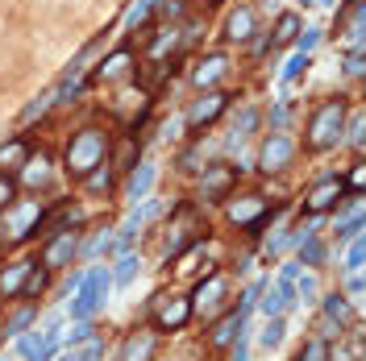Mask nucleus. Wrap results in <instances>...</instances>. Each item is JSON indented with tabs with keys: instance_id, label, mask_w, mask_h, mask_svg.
Listing matches in <instances>:
<instances>
[{
	"instance_id": "nucleus-1",
	"label": "nucleus",
	"mask_w": 366,
	"mask_h": 361,
	"mask_svg": "<svg viewBox=\"0 0 366 361\" xmlns=\"http://www.w3.org/2000/svg\"><path fill=\"white\" fill-rule=\"evenodd\" d=\"M104 154H108V133L104 129H79L67 142V170L75 179H83L92 167L104 162Z\"/></svg>"
},
{
	"instance_id": "nucleus-2",
	"label": "nucleus",
	"mask_w": 366,
	"mask_h": 361,
	"mask_svg": "<svg viewBox=\"0 0 366 361\" xmlns=\"http://www.w3.org/2000/svg\"><path fill=\"white\" fill-rule=\"evenodd\" d=\"M345 129V100H325L308 120V150H329L342 142Z\"/></svg>"
},
{
	"instance_id": "nucleus-3",
	"label": "nucleus",
	"mask_w": 366,
	"mask_h": 361,
	"mask_svg": "<svg viewBox=\"0 0 366 361\" xmlns=\"http://www.w3.org/2000/svg\"><path fill=\"white\" fill-rule=\"evenodd\" d=\"M108 287H113V274L104 266H96L92 274H83V283H79V291H75V299H71L75 320H92L100 312V303L108 299Z\"/></svg>"
},
{
	"instance_id": "nucleus-4",
	"label": "nucleus",
	"mask_w": 366,
	"mask_h": 361,
	"mask_svg": "<svg viewBox=\"0 0 366 361\" xmlns=\"http://www.w3.org/2000/svg\"><path fill=\"white\" fill-rule=\"evenodd\" d=\"M192 299H179V295H158V312H154V328L158 333H175V328H183L188 320H192Z\"/></svg>"
},
{
	"instance_id": "nucleus-5",
	"label": "nucleus",
	"mask_w": 366,
	"mask_h": 361,
	"mask_svg": "<svg viewBox=\"0 0 366 361\" xmlns=\"http://www.w3.org/2000/svg\"><path fill=\"white\" fill-rule=\"evenodd\" d=\"M233 183H238V167L217 162V167L204 170V179H200V199H204V204H213V199H229Z\"/></svg>"
},
{
	"instance_id": "nucleus-6",
	"label": "nucleus",
	"mask_w": 366,
	"mask_h": 361,
	"mask_svg": "<svg viewBox=\"0 0 366 361\" xmlns=\"http://www.w3.org/2000/svg\"><path fill=\"white\" fill-rule=\"evenodd\" d=\"M345 199V183L337 179V174H329V179H320L317 187L308 192V199H304V208L312 212V216H320V212H329V208H337Z\"/></svg>"
},
{
	"instance_id": "nucleus-7",
	"label": "nucleus",
	"mask_w": 366,
	"mask_h": 361,
	"mask_svg": "<svg viewBox=\"0 0 366 361\" xmlns=\"http://www.w3.org/2000/svg\"><path fill=\"white\" fill-rule=\"evenodd\" d=\"M79 253V237H75L71 229H63V233H54L46 241V249H42V266L46 270H59V266H67Z\"/></svg>"
},
{
	"instance_id": "nucleus-8",
	"label": "nucleus",
	"mask_w": 366,
	"mask_h": 361,
	"mask_svg": "<svg viewBox=\"0 0 366 361\" xmlns=\"http://www.w3.org/2000/svg\"><path fill=\"white\" fill-rule=\"evenodd\" d=\"M292 154H295V145L292 137H283V133H270L267 142H263V150H258V167L267 170H283L288 162H292Z\"/></svg>"
},
{
	"instance_id": "nucleus-9",
	"label": "nucleus",
	"mask_w": 366,
	"mask_h": 361,
	"mask_svg": "<svg viewBox=\"0 0 366 361\" xmlns=\"http://www.w3.org/2000/svg\"><path fill=\"white\" fill-rule=\"evenodd\" d=\"M225 108H229V96H225V92H204V96L188 108V125H192V129H200V125H213Z\"/></svg>"
},
{
	"instance_id": "nucleus-10",
	"label": "nucleus",
	"mask_w": 366,
	"mask_h": 361,
	"mask_svg": "<svg viewBox=\"0 0 366 361\" xmlns=\"http://www.w3.org/2000/svg\"><path fill=\"white\" fill-rule=\"evenodd\" d=\"M225 71H229V58H225V54H204L192 71V83L195 88H213Z\"/></svg>"
},
{
	"instance_id": "nucleus-11",
	"label": "nucleus",
	"mask_w": 366,
	"mask_h": 361,
	"mask_svg": "<svg viewBox=\"0 0 366 361\" xmlns=\"http://www.w3.org/2000/svg\"><path fill=\"white\" fill-rule=\"evenodd\" d=\"M267 216V204H263V195H245V199H233L229 204V220L233 224H254V220Z\"/></svg>"
},
{
	"instance_id": "nucleus-12",
	"label": "nucleus",
	"mask_w": 366,
	"mask_h": 361,
	"mask_svg": "<svg viewBox=\"0 0 366 361\" xmlns=\"http://www.w3.org/2000/svg\"><path fill=\"white\" fill-rule=\"evenodd\" d=\"M254 38V9H233L225 21V42H250Z\"/></svg>"
},
{
	"instance_id": "nucleus-13",
	"label": "nucleus",
	"mask_w": 366,
	"mask_h": 361,
	"mask_svg": "<svg viewBox=\"0 0 366 361\" xmlns=\"http://www.w3.org/2000/svg\"><path fill=\"white\" fill-rule=\"evenodd\" d=\"M220 295H225V274H208L200 287H195L192 295V308H200V312H208V308H217Z\"/></svg>"
},
{
	"instance_id": "nucleus-14",
	"label": "nucleus",
	"mask_w": 366,
	"mask_h": 361,
	"mask_svg": "<svg viewBox=\"0 0 366 361\" xmlns=\"http://www.w3.org/2000/svg\"><path fill=\"white\" fill-rule=\"evenodd\" d=\"M154 345H158L154 333H138V337H129L121 345V361H150L154 357Z\"/></svg>"
},
{
	"instance_id": "nucleus-15",
	"label": "nucleus",
	"mask_w": 366,
	"mask_h": 361,
	"mask_svg": "<svg viewBox=\"0 0 366 361\" xmlns=\"http://www.w3.org/2000/svg\"><path fill=\"white\" fill-rule=\"evenodd\" d=\"M242 324H245V312L238 308V312H229V315H220L217 324H213V345H229L233 337H242Z\"/></svg>"
},
{
	"instance_id": "nucleus-16",
	"label": "nucleus",
	"mask_w": 366,
	"mask_h": 361,
	"mask_svg": "<svg viewBox=\"0 0 366 361\" xmlns=\"http://www.w3.org/2000/svg\"><path fill=\"white\" fill-rule=\"evenodd\" d=\"M129 67H133V54H129V50H117L113 58H104V63H100L96 79H104V83H113V79H125V75H129Z\"/></svg>"
},
{
	"instance_id": "nucleus-17",
	"label": "nucleus",
	"mask_w": 366,
	"mask_h": 361,
	"mask_svg": "<svg viewBox=\"0 0 366 361\" xmlns=\"http://www.w3.org/2000/svg\"><path fill=\"white\" fill-rule=\"evenodd\" d=\"M38 220H42V204H25L17 220H13V237H34V229H38Z\"/></svg>"
},
{
	"instance_id": "nucleus-18",
	"label": "nucleus",
	"mask_w": 366,
	"mask_h": 361,
	"mask_svg": "<svg viewBox=\"0 0 366 361\" xmlns=\"http://www.w3.org/2000/svg\"><path fill=\"white\" fill-rule=\"evenodd\" d=\"M25 158H29V145L17 137V142H4L0 145V170H17L25 167Z\"/></svg>"
},
{
	"instance_id": "nucleus-19",
	"label": "nucleus",
	"mask_w": 366,
	"mask_h": 361,
	"mask_svg": "<svg viewBox=\"0 0 366 361\" xmlns=\"http://www.w3.org/2000/svg\"><path fill=\"white\" fill-rule=\"evenodd\" d=\"M29 270H34V262H17V266H9V270L0 274V295H17Z\"/></svg>"
},
{
	"instance_id": "nucleus-20",
	"label": "nucleus",
	"mask_w": 366,
	"mask_h": 361,
	"mask_svg": "<svg viewBox=\"0 0 366 361\" xmlns=\"http://www.w3.org/2000/svg\"><path fill=\"white\" fill-rule=\"evenodd\" d=\"M154 187V167L142 162V167L129 174V199H146V192Z\"/></svg>"
},
{
	"instance_id": "nucleus-21",
	"label": "nucleus",
	"mask_w": 366,
	"mask_h": 361,
	"mask_svg": "<svg viewBox=\"0 0 366 361\" xmlns=\"http://www.w3.org/2000/svg\"><path fill=\"white\" fill-rule=\"evenodd\" d=\"M295 33H300V17H295V13H283V17L275 21V46L295 42Z\"/></svg>"
},
{
	"instance_id": "nucleus-22",
	"label": "nucleus",
	"mask_w": 366,
	"mask_h": 361,
	"mask_svg": "<svg viewBox=\"0 0 366 361\" xmlns=\"http://www.w3.org/2000/svg\"><path fill=\"white\" fill-rule=\"evenodd\" d=\"M83 183H88V192H108V183H113V167L108 162H100L83 174Z\"/></svg>"
},
{
	"instance_id": "nucleus-23",
	"label": "nucleus",
	"mask_w": 366,
	"mask_h": 361,
	"mask_svg": "<svg viewBox=\"0 0 366 361\" xmlns=\"http://www.w3.org/2000/svg\"><path fill=\"white\" fill-rule=\"evenodd\" d=\"M283 333H288V324H283V315H270L267 328H263V349H275V345H283Z\"/></svg>"
},
{
	"instance_id": "nucleus-24",
	"label": "nucleus",
	"mask_w": 366,
	"mask_h": 361,
	"mask_svg": "<svg viewBox=\"0 0 366 361\" xmlns=\"http://www.w3.org/2000/svg\"><path fill=\"white\" fill-rule=\"evenodd\" d=\"M320 258H325V249H320V241L308 233V237L300 241V266H320Z\"/></svg>"
},
{
	"instance_id": "nucleus-25",
	"label": "nucleus",
	"mask_w": 366,
	"mask_h": 361,
	"mask_svg": "<svg viewBox=\"0 0 366 361\" xmlns=\"http://www.w3.org/2000/svg\"><path fill=\"white\" fill-rule=\"evenodd\" d=\"M42 291H46V270H29L17 295H21V299H34V295H42Z\"/></svg>"
},
{
	"instance_id": "nucleus-26",
	"label": "nucleus",
	"mask_w": 366,
	"mask_h": 361,
	"mask_svg": "<svg viewBox=\"0 0 366 361\" xmlns=\"http://www.w3.org/2000/svg\"><path fill=\"white\" fill-rule=\"evenodd\" d=\"M175 46H179V33H175V29H158V38L150 42V58H163V54L175 50Z\"/></svg>"
},
{
	"instance_id": "nucleus-27",
	"label": "nucleus",
	"mask_w": 366,
	"mask_h": 361,
	"mask_svg": "<svg viewBox=\"0 0 366 361\" xmlns=\"http://www.w3.org/2000/svg\"><path fill=\"white\" fill-rule=\"evenodd\" d=\"M46 167H50V162L42 158V154H38V158H25V179H29L34 187H38V183H46V174H50Z\"/></svg>"
},
{
	"instance_id": "nucleus-28",
	"label": "nucleus",
	"mask_w": 366,
	"mask_h": 361,
	"mask_svg": "<svg viewBox=\"0 0 366 361\" xmlns=\"http://www.w3.org/2000/svg\"><path fill=\"white\" fill-rule=\"evenodd\" d=\"M29 320H34V308H21V312L9 320V328H4V337H21L25 328H29Z\"/></svg>"
},
{
	"instance_id": "nucleus-29",
	"label": "nucleus",
	"mask_w": 366,
	"mask_h": 361,
	"mask_svg": "<svg viewBox=\"0 0 366 361\" xmlns=\"http://www.w3.org/2000/svg\"><path fill=\"white\" fill-rule=\"evenodd\" d=\"M295 361H329V345H325V340H308L304 353H300Z\"/></svg>"
},
{
	"instance_id": "nucleus-30",
	"label": "nucleus",
	"mask_w": 366,
	"mask_h": 361,
	"mask_svg": "<svg viewBox=\"0 0 366 361\" xmlns=\"http://www.w3.org/2000/svg\"><path fill=\"white\" fill-rule=\"evenodd\" d=\"M13 199H17V183H13L9 174H0V212H9Z\"/></svg>"
},
{
	"instance_id": "nucleus-31",
	"label": "nucleus",
	"mask_w": 366,
	"mask_h": 361,
	"mask_svg": "<svg viewBox=\"0 0 366 361\" xmlns=\"http://www.w3.org/2000/svg\"><path fill=\"white\" fill-rule=\"evenodd\" d=\"M258 125V113L254 108H242V117H238V129H233V137L242 142V137H250V129Z\"/></svg>"
},
{
	"instance_id": "nucleus-32",
	"label": "nucleus",
	"mask_w": 366,
	"mask_h": 361,
	"mask_svg": "<svg viewBox=\"0 0 366 361\" xmlns=\"http://www.w3.org/2000/svg\"><path fill=\"white\" fill-rule=\"evenodd\" d=\"M50 104H54V96H38V100H34V104H29V108L21 113V125H29V120H38V117H42V113L50 108Z\"/></svg>"
},
{
	"instance_id": "nucleus-33",
	"label": "nucleus",
	"mask_w": 366,
	"mask_h": 361,
	"mask_svg": "<svg viewBox=\"0 0 366 361\" xmlns=\"http://www.w3.org/2000/svg\"><path fill=\"white\" fill-rule=\"evenodd\" d=\"M138 270H142V262H138L133 253H129V258H121V262H117V283H129Z\"/></svg>"
},
{
	"instance_id": "nucleus-34",
	"label": "nucleus",
	"mask_w": 366,
	"mask_h": 361,
	"mask_svg": "<svg viewBox=\"0 0 366 361\" xmlns=\"http://www.w3.org/2000/svg\"><path fill=\"white\" fill-rule=\"evenodd\" d=\"M345 270H350V274H358V270H362V241H358V237H354L350 253H345Z\"/></svg>"
},
{
	"instance_id": "nucleus-35",
	"label": "nucleus",
	"mask_w": 366,
	"mask_h": 361,
	"mask_svg": "<svg viewBox=\"0 0 366 361\" xmlns=\"http://www.w3.org/2000/svg\"><path fill=\"white\" fill-rule=\"evenodd\" d=\"M304 67H308V54H292V63L283 67V79H288V83H292V79H300V71H304Z\"/></svg>"
},
{
	"instance_id": "nucleus-36",
	"label": "nucleus",
	"mask_w": 366,
	"mask_h": 361,
	"mask_svg": "<svg viewBox=\"0 0 366 361\" xmlns=\"http://www.w3.org/2000/svg\"><path fill=\"white\" fill-rule=\"evenodd\" d=\"M325 315H329V320H345V299L342 295H329V299H325Z\"/></svg>"
},
{
	"instance_id": "nucleus-37",
	"label": "nucleus",
	"mask_w": 366,
	"mask_h": 361,
	"mask_svg": "<svg viewBox=\"0 0 366 361\" xmlns=\"http://www.w3.org/2000/svg\"><path fill=\"white\" fill-rule=\"evenodd\" d=\"M133 154H138V142H125V145H121V154H117V167L129 170V167H133Z\"/></svg>"
},
{
	"instance_id": "nucleus-38",
	"label": "nucleus",
	"mask_w": 366,
	"mask_h": 361,
	"mask_svg": "<svg viewBox=\"0 0 366 361\" xmlns=\"http://www.w3.org/2000/svg\"><path fill=\"white\" fill-rule=\"evenodd\" d=\"M312 295H317V283H312V274H304L300 287H295V299H312Z\"/></svg>"
},
{
	"instance_id": "nucleus-39",
	"label": "nucleus",
	"mask_w": 366,
	"mask_h": 361,
	"mask_svg": "<svg viewBox=\"0 0 366 361\" xmlns=\"http://www.w3.org/2000/svg\"><path fill=\"white\" fill-rule=\"evenodd\" d=\"M317 38H320V29H304V38H300V54H308V50L317 46Z\"/></svg>"
},
{
	"instance_id": "nucleus-40",
	"label": "nucleus",
	"mask_w": 366,
	"mask_h": 361,
	"mask_svg": "<svg viewBox=\"0 0 366 361\" xmlns=\"http://www.w3.org/2000/svg\"><path fill=\"white\" fill-rule=\"evenodd\" d=\"M295 278H300V262H288L283 274H279V283H295Z\"/></svg>"
},
{
	"instance_id": "nucleus-41",
	"label": "nucleus",
	"mask_w": 366,
	"mask_h": 361,
	"mask_svg": "<svg viewBox=\"0 0 366 361\" xmlns=\"http://www.w3.org/2000/svg\"><path fill=\"white\" fill-rule=\"evenodd\" d=\"M79 340H92V328H88V320H79V328L71 333V345H79Z\"/></svg>"
},
{
	"instance_id": "nucleus-42",
	"label": "nucleus",
	"mask_w": 366,
	"mask_h": 361,
	"mask_svg": "<svg viewBox=\"0 0 366 361\" xmlns=\"http://www.w3.org/2000/svg\"><path fill=\"white\" fill-rule=\"evenodd\" d=\"M100 353H104V349H100L96 340H92V345H88V349L79 353V361H100Z\"/></svg>"
},
{
	"instance_id": "nucleus-43",
	"label": "nucleus",
	"mask_w": 366,
	"mask_h": 361,
	"mask_svg": "<svg viewBox=\"0 0 366 361\" xmlns=\"http://www.w3.org/2000/svg\"><path fill=\"white\" fill-rule=\"evenodd\" d=\"M345 287H350L354 299H362V274H350V283H345Z\"/></svg>"
},
{
	"instance_id": "nucleus-44",
	"label": "nucleus",
	"mask_w": 366,
	"mask_h": 361,
	"mask_svg": "<svg viewBox=\"0 0 366 361\" xmlns=\"http://www.w3.org/2000/svg\"><path fill=\"white\" fill-rule=\"evenodd\" d=\"M233 361H250V345H245L242 337H238V345H233Z\"/></svg>"
},
{
	"instance_id": "nucleus-45",
	"label": "nucleus",
	"mask_w": 366,
	"mask_h": 361,
	"mask_svg": "<svg viewBox=\"0 0 366 361\" xmlns=\"http://www.w3.org/2000/svg\"><path fill=\"white\" fill-rule=\"evenodd\" d=\"M345 71H350V75H362V58H358V54H354V58H350V63H345Z\"/></svg>"
},
{
	"instance_id": "nucleus-46",
	"label": "nucleus",
	"mask_w": 366,
	"mask_h": 361,
	"mask_svg": "<svg viewBox=\"0 0 366 361\" xmlns=\"http://www.w3.org/2000/svg\"><path fill=\"white\" fill-rule=\"evenodd\" d=\"M350 183H354V187H362V183H366V170H362V167H354V174H350Z\"/></svg>"
},
{
	"instance_id": "nucleus-47",
	"label": "nucleus",
	"mask_w": 366,
	"mask_h": 361,
	"mask_svg": "<svg viewBox=\"0 0 366 361\" xmlns=\"http://www.w3.org/2000/svg\"><path fill=\"white\" fill-rule=\"evenodd\" d=\"M63 361H79V353H67V357H63Z\"/></svg>"
},
{
	"instance_id": "nucleus-48",
	"label": "nucleus",
	"mask_w": 366,
	"mask_h": 361,
	"mask_svg": "<svg viewBox=\"0 0 366 361\" xmlns=\"http://www.w3.org/2000/svg\"><path fill=\"white\" fill-rule=\"evenodd\" d=\"M317 4H333V0H317Z\"/></svg>"
}]
</instances>
